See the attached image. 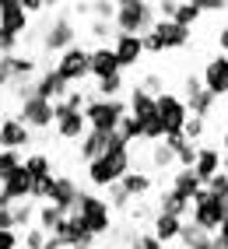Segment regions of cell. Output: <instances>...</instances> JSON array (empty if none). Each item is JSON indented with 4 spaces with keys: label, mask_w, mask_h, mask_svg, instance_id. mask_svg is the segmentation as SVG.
I'll list each match as a JSON object with an SVG mask.
<instances>
[{
    "label": "cell",
    "mask_w": 228,
    "mask_h": 249,
    "mask_svg": "<svg viewBox=\"0 0 228 249\" xmlns=\"http://www.w3.org/2000/svg\"><path fill=\"white\" fill-rule=\"evenodd\" d=\"M130 249H165V246H161L151 231H137V235L130 239Z\"/></svg>",
    "instance_id": "ab89813d"
},
{
    "label": "cell",
    "mask_w": 228,
    "mask_h": 249,
    "mask_svg": "<svg viewBox=\"0 0 228 249\" xmlns=\"http://www.w3.org/2000/svg\"><path fill=\"white\" fill-rule=\"evenodd\" d=\"M155 116L161 120V130H165V134H183V126L190 120V109L175 91H161L155 98Z\"/></svg>",
    "instance_id": "ba28073f"
},
{
    "label": "cell",
    "mask_w": 228,
    "mask_h": 249,
    "mask_svg": "<svg viewBox=\"0 0 228 249\" xmlns=\"http://www.w3.org/2000/svg\"><path fill=\"white\" fill-rule=\"evenodd\" d=\"M63 102H67L70 109H85V102H88V95L81 91V88H70V91H67V98H63Z\"/></svg>",
    "instance_id": "bcb514c9"
},
{
    "label": "cell",
    "mask_w": 228,
    "mask_h": 249,
    "mask_svg": "<svg viewBox=\"0 0 228 249\" xmlns=\"http://www.w3.org/2000/svg\"><path fill=\"white\" fill-rule=\"evenodd\" d=\"M169 190H175L179 196H186V200L193 204V196H197L204 190V182L197 179V172L193 169H172V179H169Z\"/></svg>",
    "instance_id": "603a6c76"
},
{
    "label": "cell",
    "mask_w": 228,
    "mask_h": 249,
    "mask_svg": "<svg viewBox=\"0 0 228 249\" xmlns=\"http://www.w3.org/2000/svg\"><path fill=\"white\" fill-rule=\"evenodd\" d=\"M130 169H134V151H130V144L120 134H112L109 151L99 155L95 161H88V182L99 186V190H109V186H116Z\"/></svg>",
    "instance_id": "6da1fadb"
},
{
    "label": "cell",
    "mask_w": 228,
    "mask_h": 249,
    "mask_svg": "<svg viewBox=\"0 0 228 249\" xmlns=\"http://www.w3.org/2000/svg\"><path fill=\"white\" fill-rule=\"evenodd\" d=\"M0 249H21V231L0 228Z\"/></svg>",
    "instance_id": "ee69618b"
},
{
    "label": "cell",
    "mask_w": 228,
    "mask_h": 249,
    "mask_svg": "<svg viewBox=\"0 0 228 249\" xmlns=\"http://www.w3.org/2000/svg\"><path fill=\"white\" fill-rule=\"evenodd\" d=\"M56 239L67 246V249H77V246H95V235L85 228V221L77 218V214H67L63 225L56 228Z\"/></svg>",
    "instance_id": "d6986e66"
},
{
    "label": "cell",
    "mask_w": 228,
    "mask_h": 249,
    "mask_svg": "<svg viewBox=\"0 0 228 249\" xmlns=\"http://www.w3.org/2000/svg\"><path fill=\"white\" fill-rule=\"evenodd\" d=\"M88 71H91V77H95V81L123 74V71H120V60H116V53H112V46H109V42H105V46L88 49Z\"/></svg>",
    "instance_id": "ac0fdd59"
},
{
    "label": "cell",
    "mask_w": 228,
    "mask_h": 249,
    "mask_svg": "<svg viewBox=\"0 0 228 249\" xmlns=\"http://www.w3.org/2000/svg\"><path fill=\"white\" fill-rule=\"evenodd\" d=\"M218 42H221V53H225V56H228V25H225V28H221V36H218Z\"/></svg>",
    "instance_id": "816d5d0a"
},
{
    "label": "cell",
    "mask_w": 228,
    "mask_h": 249,
    "mask_svg": "<svg viewBox=\"0 0 228 249\" xmlns=\"http://www.w3.org/2000/svg\"><path fill=\"white\" fill-rule=\"evenodd\" d=\"M175 4H179V0H158L155 14H158V18H169V21H172V14H175Z\"/></svg>",
    "instance_id": "7dc6e473"
},
{
    "label": "cell",
    "mask_w": 228,
    "mask_h": 249,
    "mask_svg": "<svg viewBox=\"0 0 228 249\" xmlns=\"http://www.w3.org/2000/svg\"><path fill=\"white\" fill-rule=\"evenodd\" d=\"M77 42V28H74V21L67 18V14H60V18H53L50 25H46V32H42V49L46 53H63V49H70Z\"/></svg>",
    "instance_id": "7c38bea8"
},
{
    "label": "cell",
    "mask_w": 228,
    "mask_h": 249,
    "mask_svg": "<svg viewBox=\"0 0 228 249\" xmlns=\"http://www.w3.org/2000/svg\"><path fill=\"white\" fill-rule=\"evenodd\" d=\"M14 120H21L32 134L50 130V126H53V102H46V98H39V95H28V98H21V106H18V112H14Z\"/></svg>",
    "instance_id": "30bf717a"
},
{
    "label": "cell",
    "mask_w": 228,
    "mask_h": 249,
    "mask_svg": "<svg viewBox=\"0 0 228 249\" xmlns=\"http://www.w3.org/2000/svg\"><path fill=\"white\" fill-rule=\"evenodd\" d=\"M77 196H81V186H77L70 176H53V179H46V182H35L32 200L53 204V207H60L63 214H70L74 204H77Z\"/></svg>",
    "instance_id": "277c9868"
},
{
    "label": "cell",
    "mask_w": 228,
    "mask_h": 249,
    "mask_svg": "<svg viewBox=\"0 0 228 249\" xmlns=\"http://www.w3.org/2000/svg\"><path fill=\"white\" fill-rule=\"evenodd\" d=\"M53 130L60 141H81L88 134V123H85V112L70 109L67 102H53Z\"/></svg>",
    "instance_id": "9c48e42d"
},
{
    "label": "cell",
    "mask_w": 228,
    "mask_h": 249,
    "mask_svg": "<svg viewBox=\"0 0 228 249\" xmlns=\"http://www.w3.org/2000/svg\"><path fill=\"white\" fill-rule=\"evenodd\" d=\"M60 4V0H42V7H56Z\"/></svg>",
    "instance_id": "f5cc1de1"
},
{
    "label": "cell",
    "mask_w": 228,
    "mask_h": 249,
    "mask_svg": "<svg viewBox=\"0 0 228 249\" xmlns=\"http://www.w3.org/2000/svg\"><path fill=\"white\" fill-rule=\"evenodd\" d=\"M91 14H95V21H112V14H116V4L112 0H91V7H88Z\"/></svg>",
    "instance_id": "74e56055"
},
{
    "label": "cell",
    "mask_w": 228,
    "mask_h": 249,
    "mask_svg": "<svg viewBox=\"0 0 228 249\" xmlns=\"http://www.w3.org/2000/svg\"><path fill=\"white\" fill-rule=\"evenodd\" d=\"M53 71L67 81L70 88H81L85 81L91 77V71H88V49L85 46H70V49H63V53L56 56V63H53Z\"/></svg>",
    "instance_id": "52a82bcc"
},
{
    "label": "cell",
    "mask_w": 228,
    "mask_h": 249,
    "mask_svg": "<svg viewBox=\"0 0 228 249\" xmlns=\"http://www.w3.org/2000/svg\"><path fill=\"white\" fill-rule=\"evenodd\" d=\"M116 186H120V193L126 196V200L130 204H134V200H144V196H148L151 193V186H155V179L148 176V172H137V169H130L120 182H116Z\"/></svg>",
    "instance_id": "44dd1931"
},
{
    "label": "cell",
    "mask_w": 228,
    "mask_h": 249,
    "mask_svg": "<svg viewBox=\"0 0 228 249\" xmlns=\"http://www.w3.org/2000/svg\"><path fill=\"white\" fill-rule=\"evenodd\" d=\"M158 211L161 214H172V218H183L186 221V214H190V200L186 196H179L175 190H165L158 196Z\"/></svg>",
    "instance_id": "83f0119b"
},
{
    "label": "cell",
    "mask_w": 228,
    "mask_h": 249,
    "mask_svg": "<svg viewBox=\"0 0 228 249\" xmlns=\"http://www.w3.org/2000/svg\"><path fill=\"white\" fill-rule=\"evenodd\" d=\"M116 134H120V137H123L126 144H137V141H140V123H137L134 116L126 112L123 120H120V126H116Z\"/></svg>",
    "instance_id": "836d02e7"
},
{
    "label": "cell",
    "mask_w": 228,
    "mask_h": 249,
    "mask_svg": "<svg viewBox=\"0 0 228 249\" xmlns=\"http://www.w3.org/2000/svg\"><path fill=\"white\" fill-rule=\"evenodd\" d=\"M120 91H123V74L95 81V95H99V98H120Z\"/></svg>",
    "instance_id": "1f68e13d"
},
{
    "label": "cell",
    "mask_w": 228,
    "mask_h": 249,
    "mask_svg": "<svg viewBox=\"0 0 228 249\" xmlns=\"http://www.w3.org/2000/svg\"><path fill=\"white\" fill-rule=\"evenodd\" d=\"M42 249H67V246H63L56 235H46V246H42Z\"/></svg>",
    "instance_id": "f907efd6"
},
{
    "label": "cell",
    "mask_w": 228,
    "mask_h": 249,
    "mask_svg": "<svg viewBox=\"0 0 228 249\" xmlns=\"http://www.w3.org/2000/svg\"><path fill=\"white\" fill-rule=\"evenodd\" d=\"M179 231H183V218H172V214H161V211L151 214V235H155L161 246L175 242Z\"/></svg>",
    "instance_id": "7402d4cb"
},
{
    "label": "cell",
    "mask_w": 228,
    "mask_h": 249,
    "mask_svg": "<svg viewBox=\"0 0 228 249\" xmlns=\"http://www.w3.org/2000/svg\"><path fill=\"white\" fill-rule=\"evenodd\" d=\"M151 36L158 39L161 53H169V49H186V46H190V39H193V32H190V28H183V25H175V21H169V18H155Z\"/></svg>",
    "instance_id": "4fadbf2b"
},
{
    "label": "cell",
    "mask_w": 228,
    "mask_h": 249,
    "mask_svg": "<svg viewBox=\"0 0 228 249\" xmlns=\"http://www.w3.org/2000/svg\"><path fill=\"white\" fill-rule=\"evenodd\" d=\"M204 190H207L210 196H218V200H225V204H228V176H225V172L210 176V179L204 182Z\"/></svg>",
    "instance_id": "e575fe53"
},
{
    "label": "cell",
    "mask_w": 228,
    "mask_h": 249,
    "mask_svg": "<svg viewBox=\"0 0 228 249\" xmlns=\"http://www.w3.org/2000/svg\"><path fill=\"white\" fill-rule=\"evenodd\" d=\"M126 112L134 116L137 123L151 120V116H155V95H148L144 88H137V85H134V91H130V98H126Z\"/></svg>",
    "instance_id": "cb8c5ba5"
},
{
    "label": "cell",
    "mask_w": 228,
    "mask_h": 249,
    "mask_svg": "<svg viewBox=\"0 0 228 249\" xmlns=\"http://www.w3.org/2000/svg\"><path fill=\"white\" fill-rule=\"evenodd\" d=\"M179 98L186 102L190 116H200V120H207L210 109H214V102H218V98L204 88V81H200L197 74H186V77H183V95H179Z\"/></svg>",
    "instance_id": "8fae6325"
},
{
    "label": "cell",
    "mask_w": 228,
    "mask_h": 249,
    "mask_svg": "<svg viewBox=\"0 0 228 249\" xmlns=\"http://www.w3.org/2000/svg\"><path fill=\"white\" fill-rule=\"evenodd\" d=\"M0 28L21 39L25 32H28V14H25L18 4H7V7H0Z\"/></svg>",
    "instance_id": "4316f807"
},
{
    "label": "cell",
    "mask_w": 228,
    "mask_h": 249,
    "mask_svg": "<svg viewBox=\"0 0 228 249\" xmlns=\"http://www.w3.org/2000/svg\"><path fill=\"white\" fill-rule=\"evenodd\" d=\"M21 169L32 176V182H46V179H53V176H56V172H53V158H50V155H42V151L25 155V158H21Z\"/></svg>",
    "instance_id": "484cf974"
},
{
    "label": "cell",
    "mask_w": 228,
    "mask_h": 249,
    "mask_svg": "<svg viewBox=\"0 0 228 249\" xmlns=\"http://www.w3.org/2000/svg\"><path fill=\"white\" fill-rule=\"evenodd\" d=\"M151 161H155V169H158V172H172V165H175V155H172L169 147L158 141V144H151Z\"/></svg>",
    "instance_id": "d6a6232c"
},
{
    "label": "cell",
    "mask_w": 228,
    "mask_h": 249,
    "mask_svg": "<svg viewBox=\"0 0 228 249\" xmlns=\"http://www.w3.org/2000/svg\"><path fill=\"white\" fill-rule=\"evenodd\" d=\"M109 46H112V53H116V60H120V71H134L140 63V56H144L140 36H123V32H116Z\"/></svg>",
    "instance_id": "e0dca14e"
},
{
    "label": "cell",
    "mask_w": 228,
    "mask_h": 249,
    "mask_svg": "<svg viewBox=\"0 0 228 249\" xmlns=\"http://www.w3.org/2000/svg\"><path fill=\"white\" fill-rule=\"evenodd\" d=\"M91 36L102 39V46H105L109 36H116V32H112V21H91Z\"/></svg>",
    "instance_id": "f6af8a7d"
},
{
    "label": "cell",
    "mask_w": 228,
    "mask_h": 249,
    "mask_svg": "<svg viewBox=\"0 0 228 249\" xmlns=\"http://www.w3.org/2000/svg\"><path fill=\"white\" fill-rule=\"evenodd\" d=\"M137 88H144V91H148V95H161V91H165V81H161V74H144V81H140V85Z\"/></svg>",
    "instance_id": "60d3db41"
},
{
    "label": "cell",
    "mask_w": 228,
    "mask_h": 249,
    "mask_svg": "<svg viewBox=\"0 0 228 249\" xmlns=\"http://www.w3.org/2000/svg\"><path fill=\"white\" fill-rule=\"evenodd\" d=\"M67 91H70V85H67V81H63L53 67H46L42 74L32 77V95L46 98V102H63V98H67Z\"/></svg>",
    "instance_id": "9a60e30c"
},
{
    "label": "cell",
    "mask_w": 228,
    "mask_h": 249,
    "mask_svg": "<svg viewBox=\"0 0 228 249\" xmlns=\"http://www.w3.org/2000/svg\"><path fill=\"white\" fill-rule=\"evenodd\" d=\"M32 141L35 137H32V130L21 120H14V116H4V120H0V147H4V151H25Z\"/></svg>",
    "instance_id": "2e32d148"
},
{
    "label": "cell",
    "mask_w": 228,
    "mask_h": 249,
    "mask_svg": "<svg viewBox=\"0 0 228 249\" xmlns=\"http://www.w3.org/2000/svg\"><path fill=\"white\" fill-rule=\"evenodd\" d=\"M7 4H14V0H0V7H7Z\"/></svg>",
    "instance_id": "11a10c76"
},
{
    "label": "cell",
    "mask_w": 228,
    "mask_h": 249,
    "mask_svg": "<svg viewBox=\"0 0 228 249\" xmlns=\"http://www.w3.org/2000/svg\"><path fill=\"white\" fill-rule=\"evenodd\" d=\"M14 4H18L25 14H28V18H32V14H39L42 11V0H14Z\"/></svg>",
    "instance_id": "c3c4849f"
},
{
    "label": "cell",
    "mask_w": 228,
    "mask_h": 249,
    "mask_svg": "<svg viewBox=\"0 0 228 249\" xmlns=\"http://www.w3.org/2000/svg\"><path fill=\"white\" fill-rule=\"evenodd\" d=\"M63 218H67V214H63L60 207H53V204H42V207L35 211V228H42L46 235H56V228L63 225Z\"/></svg>",
    "instance_id": "f1b7e54d"
},
{
    "label": "cell",
    "mask_w": 228,
    "mask_h": 249,
    "mask_svg": "<svg viewBox=\"0 0 228 249\" xmlns=\"http://www.w3.org/2000/svg\"><path fill=\"white\" fill-rule=\"evenodd\" d=\"M225 120H228V109H225Z\"/></svg>",
    "instance_id": "9f6ffc18"
},
{
    "label": "cell",
    "mask_w": 228,
    "mask_h": 249,
    "mask_svg": "<svg viewBox=\"0 0 228 249\" xmlns=\"http://www.w3.org/2000/svg\"><path fill=\"white\" fill-rule=\"evenodd\" d=\"M70 214H77V218L85 221V228L91 231L95 239L109 235V228H112V207H109L105 196H99V193L81 190V196H77V204H74Z\"/></svg>",
    "instance_id": "3957f363"
},
{
    "label": "cell",
    "mask_w": 228,
    "mask_h": 249,
    "mask_svg": "<svg viewBox=\"0 0 228 249\" xmlns=\"http://www.w3.org/2000/svg\"><path fill=\"white\" fill-rule=\"evenodd\" d=\"M155 7L148 0H134V4H123L112 14V32H123V36H144L155 25Z\"/></svg>",
    "instance_id": "5b68a950"
},
{
    "label": "cell",
    "mask_w": 228,
    "mask_h": 249,
    "mask_svg": "<svg viewBox=\"0 0 228 249\" xmlns=\"http://www.w3.org/2000/svg\"><path fill=\"white\" fill-rule=\"evenodd\" d=\"M186 4H193L200 14H218V11H225V7H228L225 0H186Z\"/></svg>",
    "instance_id": "b9f144b4"
},
{
    "label": "cell",
    "mask_w": 228,
    "mask_h": 249,
    "mask_svg": "<svg viewBox=\"0 0 228 249\" xmlns=\"http://www.w3.org/2000/svg\"><path fill=\"white\" fill-rule=\"evenodd\" d=\"M193 172H197L200 182H207L210 176H218V172H221V147H214V144H197Z\"/></svg>",
    "instance_id": "ffe728a7"
},
{
    "label": "cell",
    "mask_w": 228,
    "mask_h": 249,
    "mask_svg": "<svg viewBox=\"0 0 228 249\" xmlns=\"http://www.w3.org/2000/svg\"><path fill=\"white\" fill-rule=\"evenodd\" d=\"M85 123L88 130H99V134H116L120 120L126 116V102L123 98H99V95H88L85 102Z\"/></svg>",
    "instance_id": "7a4b0ae2"
},
{
    "label": "cell",
    "mask_w": 228,
    "mask_h": 249,
    "mask_svg": "<svg viewBox=\"0 0 228 249\" xmlns=\"http://www.w3.org/2000/svg\"><path fill=\"white\" fill-rule=\"evenodd\" d=\"M109 137H112V134H99V130H88V134L77 141V155L85 158V161H95L99 155H105V151H109Z\"/></svg>",
    "instance_id": "d4e9b609"
},
{
    "label": "cell",
    "mask_w": 228,
    "mask_h": 249,
    "mask_svg": "<svg viewBox=\"0 0 228 249\" xmlns=\"http://www.w3.org/2000/svg\"><path fill=\"white\" fill-rule=\"evenodd\" d=\"M200 81H204V88L214 95V98H228V56H225V53L210 56V60L204 63Z\"/></svg>",
    "instance_id": "5bb4252c"
},
{
    "label": "cell",
    "mask_w": 228,
    "mask_h": 249,
    "mask_svg": "<svg viewBox=\"0 0 228 249\" xmlns=\"http://www.w3.org/2000/svg\"><path fill=\"white\" fill-rule=\"evenodd\" d=\"M42 246H46V231L35 228V225L25 228V242H21V249H42Z\"/></svg>",
    "instance_id": "f35d334b"
},
{
    "label": "cell",
    "mask_w": 228,
    "mask_h": 249,
    "mask_svg": "<svg viewBox=\"0 0 228 249\" xmlns=\"http://www.w3.org/2000/svg\"><path fill=\"white\" fill-rule=\"evenodd\" d=\"M18 36H11V32H4L0 28V56H7V53H18Z\"/></svg>",
    "instance_id": "7bdbcfd3"
},
{
    "label": "cell",
    "mask_w": 228,
    "mask_h": 249,
    "mask_svg": "<svg viewBox=\"0 0 228 249\" xmlns=\"http://www.w3.org/2000/svg\"><path fill=\"white\" fill-rule=\"evenodd\" d=\"M225 4H228V0H225Z\"/></svg>",
    "instance_id": "6f0895ef"
},
{
    "label": "cell",
    "mask_w": 228,
    "mask_h": 249,
    "mask_svg": "<svg viewBox=\"0 0 228 249\" xmlns=\"http://www.w3.org/2000/svg\"><path fill=\"white\" fill-rule=\"evenodd\" d=\"M112 4H116V7H123V4H134V0H112Z\"/></svg>",
    "instance_id": "db71d44e"
},
{
    "label": "cell",
    "mask_w": 228,
    "mask_h": 249,
    "mask_svg": "<svg viewBox=\"0 0 228 249\" xmlns=\"http://www.w3.org/2000/svg\"><path fill=\"white\" fill-rule=\"evenodd\" d=\"M186 249H214V239H210V235H200L197 242H193V246H186Z\"/></svg>",
    "instance_id": "681fc988"
},
{
    "label": "cell",
    "mask_w": 228,
    "mask_h": 249,
    "mask_svg": "<svg viewBox=\"0 0 228 249\" xmlns=\"http://www.w3.org/2000/svg\"><path fill=\"white\" fill-rule=\"evenodd\" d=\"M225 214H228V204L218 200V196H210L207 190H200L197 196H193V204H190V225H197L200 231H207V235H214L218 225L225 221Z\"/></svg>",
    "instance_id": "8992f818"
},
{
    "label": "cell",
    "mask_w": 228,
    "mask_h": 249,
    "mask_svg": "<svg viewBox=\"0 0 228 249\" xmlns=\"http://www.w3.org/2000/svg\"><path fill=\"white\" fill-rule=\"evenodd\" d=\"M207 134V120H200V116H190L186 126H183V137L193 141V144H200V137Z\"/></svg>",
    "instance_id": "d590c367"
},
{
    "label": "cell",
    "mask_w": 228,
    "mask_h": 249,
    "mask_svg": "<svg viewBox=\"0 0 228 249\" xmlns=\"http://www.w3.org/2000/svg\"><path fill=\"white\" fill-rule=\"evenodd\" d=\"M172 21L193 32V25H197V21H200V11H197V7H193V4H186V0H179V4H175V14H172Z\"/></svg>",
    "instance_id": "4dcf8cb0"
},
{
    "label": "cell",
    "mask_w": 228,
    "mask_h": 249,
    "mask_svg": "<svg viewBox=\"0 0 228 249\" xmlns=\"http://www.w3.org/2000/svg\"><path fill=\"white\" fill-rule=\"evenodd\" d=\"M11 221H14V231H25L35 225V207H32V200H14L11 204Z\"/></svg>",
    "instance_id": "f546056e"
},
{
    "label": "cell",
    "mask_w": 228,
    "mask_h": 249,
    "mask_svg": "<svg viewBox=\"0 0 228 249\" xmlns=\"http://www.w3.org/2000/svg\"><path fill=\"white\" fill-rule=\"evenodd\" d=\"M18 165H21V151H4V147H0V182L18 169Z\"/></svg>",
    "instance_id": "8d00e7d4"
}]
</instances>
